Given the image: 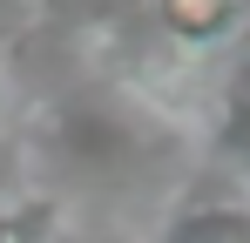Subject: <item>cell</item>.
<instances>
[{
  "label": "cell",
  "instance_id": "1",
  "mask_svg": "<svg viewBox=\"0 0 250 243\" xmlns=\"http://www.w3.org/2000/svg\"><path fill=\"white\" fill-rule=\"evenodd\" d=\"M156 34L183 54V61H203L223 54L250 34V0H156Z\"/></svg>",
  "mask_w": 250,
  "mask_h": 243
},
{
  "label": "cell",
  "instance_id": "2",
  "mask_svg": "<svg viewBox=\"0 0 250 243\" xmlns=\"http://www.w3.org/2000/svg\"><path fill=\"white\" fill-rule=\"evenodd\" d=\"M156 243H250V196H216L189 202L183 216H169Z\"/></svg>",
  "mask_w": 250,
  "mask_h": 243
},
{
  "label": "cell",
  "instance_id": "3",
  "mask_svg": "<svg viewBox=\"0 0 250 243\" xmlns=\"http://www.w3.org/2000/svg\"><path fill=\"white\" fill-rule=\"evenodd\" d=\"M0 243H61V196L54 189L0 196Z\"/></svg>",
  "mask_w": 250,
  "mask_h": 243
},
{
  "label": "cell",
  "instance_id": "4",
  "mask_svg": "<svg viewBox=\"0 0 250 243\" xmlns=\"http://www.w3.org/2000/svg\"><path fill=\"white\" fill-rule=\"evenodd\" d=\"M14 122H21V95H14V81H7V68H0V142L14 135Z\"/></svg>",
  "mask_w": 250,
  "mask_h": 243
},
{
  "label": "cell",
  "instance_id": "5",
  "mask_svg": "<svg viewBox=\"0 0 250 243\" xmlns=\"http://www.w3.org/2000/svg\"><path fill=\"white\" fill-rule=\"evenodd\" d=\"M14 176H21V162L7 156V142H0V196H14V189H21V182H14Z\"/></svg>",
  "mask_w": 250,
  "mask_h": 243
}]
</instances>
